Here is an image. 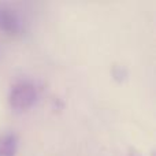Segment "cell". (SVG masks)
Segmentation results:
<instances>
[{
  "label": "cell",
  "mask_w": 156,
  "mask_h": 156,
  "mask_svg": "<svg viewBox=\"0 0 156 156\" xmlns=\"http://www.w3.org/2000/svg\"><path fill=\"white\" fill-rule=\"evenodd\" d=\"M38 99V89L34 82L29 80L16 81L11 86L10 94H8V103L10 107L15 112H25L30 110L36 104Z\"/></svg>",
  "instance_id": "1"
},
{
  "label": "cell",
  "mask_w": 156,
  "mask_h": 156,
  "mask_svg": "<svg viewBox=\"0 0 156 156\" xmlns=\"http://www.w3.org/2000/svg\"><path fill=\"white\" fill-rule=\"evenodd\" d=\"M27 22L15 4L0 2V32L11 37L23 36Z\"/></svg>",
  "instance_id": "2"
},
{
  "label": "cell",
  "mask_w": 156,
  "mask_h": 156,
  "mask_svg": "<svg viewBox=\"0 0 156 156\" xmlns=\"http://www.w3.org/2000/svg\"><path fill=\"white\" fill-rule=\"evenodd\" d=\"M18 151V137L14 133L0 134V156H15Z\"/></svg>",
  "instance_id": "3"
},
{
  "label": "cell",
  "mask_w": 156,
  "mask_h": 156,
  "mask_svg": "<svg viewBox=\"0 0 156 156\" xmlns=\"http://www.w3.org/2000/svg\"><path fill=\"white\" fill-rule=\"evenodd\" d=\"M129 156H141V155L138 154L137 151H134V149H132V151H130V154H129Z\"/></svg>",
  "instance_id": "4"
},
{
  "label": "cell",
  "mask_w": 156,
  "mask_h": 156,
  "mask_svg": "<svg viewBox=\"0 0 156 156\" xmlns=\"http://www.w3.org/2000/svg\"><path fill=\"white\" fill-rule=\"evenodd\" d=\"M0 58H2V48H0Z\"/></svg>",
  "instance_id": "5"
}]
</instances>
